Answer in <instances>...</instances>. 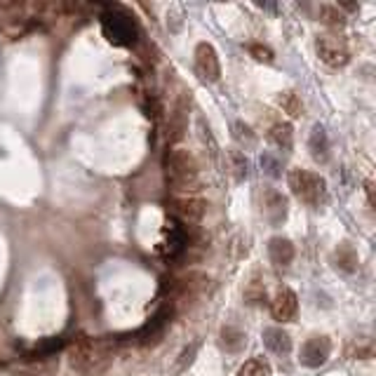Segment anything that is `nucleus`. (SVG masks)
Masks as SVG:
<instances>
[{
	"label": "nucleus",
	"instance_id": "f257e3e1",
	"mask_svg": "<svg viewBox=\"0 0 376 376\" xmlns=\"http://www.w3.org/2000/svg\"><path fill=\"white\" fill-rule=\"evenodd\" d=\"M111 360H113V343L106 338L80 336L69 346V365L85 376L104 372Z\"/></svg>",
	"mask_w": 376,
	"mask_h": 376
},
{
	"label": "nucleus",
	"instance_id": "f03ea898",
	"mask_svg": "<svg viewBox=\"0 0 376 376\" xmlns=\"http://www.w3.org/2000/svg\"><path fill=\"white\" fill-rule=\"evenodd\" d=\"M165 177H167V183L174 190H181V193H188V190L198 188V177H200V165L198 158L193 156L188 149H170L165 153Z\"/></svg>",
	"mask_w": 376,
	"mask_h": 376
},
{
	"label": "nucleus",
	"instance_id": "7ed1b4c3",
	"mask_svg": "<svg viewBox=\"0 0 376 376\" xmlns=\"http://www.w3.org/2000/svg\"><path fill=\"white\" fill-rule=\"evenodd\" d=\"M287 183L292 188V193L311 207H320L327 200V181L320 174H316V172L294 167L289 170Z\"/></svg>",
	"mask_w": 376,
	"mask_h": 376
},
{
	"label": "nucleus",
	"instance_id": "20e7f679",
	"mask_svg": "<svg viewBox=\"0 0 376 376\" xmlns=\"http://www.w3.org/2000/svg\"><path fill=\"white\" fill-rule=\"evenodd\" d=\"M212 285L209 275L198 273V270H188L181 277L172 280L170 292H172V308L174 306H186V304H195L198 299L205 297V292Z\"/></svg>",
	"mask_w": 376,
	"mask_h": 376
},
{
	"label": "nucleus",
	"instance_id": "39448f33",
	"mask_svg": "<svg viewBox=\"0 0 376 376\" xmlns=\"http://www.w3.org/2000/svg\"><path fill=\"white\" fill-rule=\"evenodd\" d=\"M188 118H190V97L188 92L181 90L179 99L174 101L172 106L170 115H167V122H165V139L167 144H179L188 132Z\"/></svg>",
	"mask_w": 376,
	"mask_h": 376
},
{
	"label": "nucleus",
	"instance_id": "423d86ee",
	"mask_svg": "<svg viewBox=\"0 0 376 376\" xmlns=\"http://www.w3.org/2000/svg\"><path fill=\"white\" fill-rule=\"evenodd\" d=\"M316 50H318V57L322 59L327 66H332V69H341V66H346L350 61L348 47L343 45V40H338L336 35H320L316 42Z\"/></svg>",
	"mask_w": 376,
	"mask_h": 376
},
{
	"label": "nucleus",
	"instance_id": "0eeeda50",
	"mask_svg": "<svg viewBox=\"0 0 376 376\" xmlns=\"http://www.w3.org/2000/svg\"><path fill=\"white\" fill-rule=\"evenodd\" d=\"M172 212L177 214L181 224L195 228V226H200L202 219H205L207 202L200 198H193V195H183V198L172 200Z\"/></svg>",
	"mask_w": 376,
	"mask_h": 376
},
{
	"label": "nucleus",
	"instance_id": "6e6552de",
	"mask_svg": "<svg viewBox=\"0 0 376 376\" xmlns=\"http://www.w3.org/2000/svg\"><path fill=\"white\" fill-rule=\"evenodd\" d=\"M195 71L202 80L207 83H217L221 78V64H219V54L214 50V45L209 42H200L195 47Z\"/></svg>",
	"mask_w": 376,
	"mask_h": 376
},
{
	"label": "nucleus",
	"instance_id": "1a4fd4ad",
	"mask_svg": "<svg viewBox=\"0 0 376 376\" xmlns=\"http://www.w3.org/2000/svg\"><path fill=\"white\" fill-rule=\"evenodd\" d=\"M270 313H273V318L277 322H292L294 318H297L299 313V299L297 294L292 292V289H280V292L275 294L273 301H270Z\"/></svg>",
	"mask_w": 376,
	"mask_h": 376
},
{
	"label": "nucleus",
	"instance_id": "9d476101",
	"mask_svg": "<svg viewBox=\"0 0 376 376\" xmlns=\"http://www.w3.org/2000/svg\"><path fill=\"white\" fill-rule=\"evenodd\" d=\"M329 350H332V343H329V338H327V336H311L304 343V348H301L299 360L304 362L306 367H320V365H325V362H327Z\"/></svg>",
	"mask_w": 376,
	"mask_h": 376
},
{
	"label": "nucleus",
	"instance_id": "9b49d317",
	"mask_svg": "<svg viewBox=\"0 0 376 376\" xmlns=\"http://www.w3.org/2000/svg\"><path fill=\"white\" fill-rule=\"evenodd\" d=\"M263 214H266V219L270 224H282L287 217V200L282 193H277V190H266V195H263Z\"/></svg>",
	"mask_w": 376,
	"mask_h": 376
},
{
	"label": "nucleus",
	"instance_id": "f8f14e48",
	"mask_svg": "<svg viewBox=\"0 0 376 376\" xmlns=\"http://www.w3.org/2000/svg\"><path fill=\"white\" fill-rule=\"evenodd\" d=\"M268 254L275 266H287L294 259V245L287 238H273L268 245Z\"/></svg>",
	"mask_w": 376,
	"mask_h": 376
},
{
	"label": "nucleus",
	"instance_id": "ddd939ff",
	"mask_svg": "<svg viewBox=\"0 0 376 376\" xmlns=\"http://www.w3.org/2000/svg\"><path fill=\"white\" fill-rule=\"evenodd\" d=\"M263 343L268 346V350H273L275 355H287L292 350V338H289L287 332L277 329V327H270V329L263 332Z\"/></svg>",
	"mask_w": 376,
	"mask_h": 376
},
{
	"label": "nucleus",
	"instance_id": "4468645a",
	"mask_svg": "<svg viewBox=\"0 0 376 376\" xmlns=\"http://www.w3.org/2000/svg\"><path fill=\"white\" fill-rule=\"evenodd\" d=\"M268 141L273 146H277V149L289 151L292 149V141H294L292 125H289V122H275V125L268 129Z\"/></svg>",
	"mask_w": 376,
	"mask_h": 376
},
{
	"label": "nucleus",
	"instance_id": "2eb2a0df",
	"mask_svg": "<svg viewBox=\"0 0 376 376\" xmlns=\"http://www.w3.org/2000/svg\"><path fill=\"white\" fill-rule=\"evenodd\" d=\"M221 346H224L228 353H240V350L247 346V334L236 329V327H224V329H221Z\"/></svg>",
	"mask_w": 376,
	"mask_h": 376
},
{
	"label": "nucleus",
	"instance_id": "dca6fc26",
	"mask_svg": "<svg viewBox=\"0 0 376 376\" xmlns=\"http://www.w3.org/2000/svg\"><path fill=\"white\" fill-rule=\"evenodd\" d=\"M277 104H280L282 111H285L289 118H301V115H304V101H301V97L294 90L280 92V97H277Z\"/></svg>",
	"mask_w": 376,
	"mask_h": 376
},
{
	"label": "nucleus",
	"instance_id": "f3484780",
	"mask_svg": "<svg viewBox=\"0 0 376 376\" xmlns=\"http://www.w3.org/2000/svg\"><path fill=\"white\" fill-rule=\"evenodd\" d=\"M318 17H320V22H322L325 26H329V28H343V26H346V15H343L338 8H334V5H322L320 12H318Z\"/></svg>",
	"mask_w": 376,
	"mask_h": 376
},
{
	"label": "nucleus",
	"instance_id": "a211bd4d",
	"mask_svg": "<svg viewBox=\"0 0 376 376\" xmlns=\"http://www.w3.org/2000/svg\"><path fill=\"white\" fill-rule=\"evenodd\" d=\"M238 376H273V369L263 357H254V360H247L238 369Z\"/></svg>",
	"mask_w": 376,
	"mask_h": 376
},
{
	"label": "nucleus",
	"instance_id": "6ab92c4d",
	"mask_svg": "<svg viewBox=\"0 0 376 376\" xmlns=\"http://www.w3.org/2000/svg\"><path fill=\"white\" fill-rule=\"evenodd\" d=\"M334 256H336V266L343 268V270H348V273H350V270H355L357 263H360V256L355 254L353 247H350L348 243H343L341 247L336 250Z\"/></svg>",
	"mask_w": 376,
	"mask_h": 376
},
{
	"label": "nucleus",
	"instance_id": "aec40b11",
	"mask_svg": "<svg viewBox=\"0 0 376 376\" xmlns=\"http://www.w3.org/2000/svg\"><path fill=\"white\" fill-rule=\"evenodd\" d=\"M245 299H247V304H259V301L266 299V287H263V282L256 275L245 287Z\"/></svg>",
	"mask_w": 376,
	"mask_h": 376
},
{
	"label": "nucleus",
	"instance_id": "412c9836",
	"mask_svg": "<svg viewBox=\"0 0 376 376\" xmlns=\"http://www.w3.org/2000/svg\"><path fill=\"white\" fill-rule=\"evenodd\" d=\"M231 160L236 163V177L243 179L247 174V160H245V156H240L238 151H231Z\"/></svg>",
	"mask_w": 376,
	"mask_h": 376
},
{
	"label": "nucleus",
	"instance_id": "4be33fe9",
	"mask_svg": "<svg viewBox=\"0 0 376 376\" xmlns=\"http://www.w3.org/2000/svg\"><path fill=\"white\" fill-rule=\"evenodd\" d=\"M247 50L254 54V59L259 61H273V52L268 50V47H261V45H250Z\"/></svg>",
	"mask_w": 376,
	"mask_h": 376
},
{
	"label": "nucleus",
	"instance_id": "5701e85b",
	"mask_svg": "<svg viewBox=\"0 0 376 376\" xmlns=\"http://www.w3.org/2000/svg\"><path fill=\"white\" fill-rule=\"evenodd\" d=\"M195 350H198V346H195V343H193V346H190V348H186V350H183V353H181V365H177L174 367V372L179 374V372H183V369H186V362H188V365H190V362H193V355H195Z\"/></svg>",
	"mask_w": 376,
	"mask_h": 376
}]
</instances>
